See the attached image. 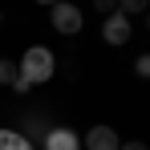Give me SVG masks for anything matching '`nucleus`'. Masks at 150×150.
<instances>
[{"instance_id":"nucleus-1","label":"nucleus","mask_w":150,"mask_h":150,"mask_svg":"<svg viewBox=\"0 0 150 150\" xmlns=\"http://www.w3.org/2000/svg\"><path fill=\"white\" fill-rule=\"evenodd\" d=\"M16 69H21V77H25L28 85H41V81H49V77H53L57 57H53V49H45V45H28Z\"/></svg>"},{"instance_id":"nucleus-2","label":"nucleus","mask_w":150,"mask_h":150,"mask_svg":"<svg viewBox=\"0 0 150 150\" xmlns=\"http://www.w3.org/2000/svg\"><path fill=\"white\" fill-rule=\"evenodd\" d=\"M49 21H53V28H57L61 37H77V33L85 28V12L77 8L73 0H57L49 8Z\"/></svg>"},{"instance_id":"nucleus-6","label":"nucleus","mask_w":150,"mask_h":150,"mask_svg":"<svg viewBox=\"0 0 150 150\" xmlns=\"http://www.w3.org/2000/svg\"><path fill=\"white\" fill-rule=\"evenodd\" d=\"M49 130H53V126L45 122V114H28L25 122H21V130H16V134H25L28 142H41V138H45Z\"/></svg>"},{"instance_id":"nucleus-13","label":"nucleus","mask_w":150,"mask_h":150,"mask_svg":"<svg viewBox=\"0 0 150 150\" xmlns=\"http://www.w3.org/2000/svg\"><path fill=\"white\" fill-rule=\"evenodd\" d=\"M37 4H45V8H53V4H57V0H37Z\"/></svg>"},{"instance_id":"nucleus-7","label":"nucleus","mask_w":150,"mask_h":150,"mask_svg":"<svg viewBox=\"0 0 150 150\" xmlns=\"http://www.w3.org/2000/svg\"><path fill=\"white\" fill-rule=\"evenodd\" d=\"M0 150H37V146L16 130H0Z\"/></svg>"},{"instance_id":"nucleus-14","label":"nucleus","mask_w":150,"mask_h":150,"mask_svg":"<svg viewBox=\"0 0 150 150\" xmlns=\"http://www.w3.org/2000/svg\"><path fill=\"white\" fill-rule=\"evenodd\" d=\"M146 28H150V8H146Z\"/></svg>"},{"instance_id":"nucleus-4","label":"nucleus","mask_w":150,"mask_h":150,"mask_svg":"<svg viewBox=\"0 0 150 150\" xmlns=\"http://www.w3.org/2000/svg\"><path fill=\"white\" fill-rule=\"evenodd\" d=\"M81 146H85V150H118V146H122V138H118L114 126H89L85 138H81Z\"/></svg>"},{"instance_id":"nucleus-3","label":"nucleus","mask_w":150,"mask_h":150,"mask_svg":"<svg viewBox=\"0 0 150 150\" xmlns=\"http://www.w3.org/2000/svg\"><path fill=\"white\" fill-rule=\"evenodd\" d=\"M130 37H134V25H130V16L114 12V16H105V21H101V41H105V45L122 49V45H130Z\"/></svg>"},{"instance_id":"nucleus-9","label":"nucleus","mask_w":150,"mask_h":150,"mask_svg":"<svg viewBox=\"0 0 150 150\" xmlns=\"http://www.w3.org/2000/svg\"><path fill=\"white\" fill-rule=\"evenodd\" d=\"M150 0H118V12L122 16H134V12H146Z\"/></svg>"},{"instance_id":"nucleus-5","label":"nucleus","mask_w":150,"mask_h":150,"mask_svg":"<svg viewBox=\"0 0 150 150\" xmlns=\"http://www.w3.org/2000/svg\"><path fill=\"white\" fill-rule=\"evenodd\" d=\"M41 142H45V150H81V138H77L69 126H53Z\"/></svg>"},{"instance_id":"nucleus-10","label":"nucleus","mask_w":150,"mask_h":150,"mask_svg":"<svg viewBox=\"0 0 150 150\" xmlns=\"http://www.w3.org/2000/svg\"><path fill=\"white\" fill-rule=\"evenodd\" d=\"M89 4L98 8L101 16H114V12H118V0H89Z\"/></svg>"},{"instance_id":"nucleus-11","label":"nucleus","mask_w":150,"mask_h":150,"mask_svg":"<svg viewBox=\"0 0 150 150\" xmlns=\"http://www.w3.org/2000/svg\"><path fill=\"white\" fill-rule=\"evenodd\" d=\"M8 89H16V93H21V98H25V93H33V85H28L25 77H16V81H12V85H8Z\"/></svg>"},{"instance_id":"nucleus-8","label":"nucleus","mask_w":150,"mask_h":150,"mask_svg":"<svg viewBox=\"0 0 150 150\" xmlns=\"http://www.w3.org/2000/svg\"><path fill=\"white\" fill-rule=\"evenodd\" d=\"M21 77V69H16V61H8V57H0V85H12Z\"/></svg>"},{"instance_id":"nucleus-12","label":"nucleus","mask_w":150,"mask_h":150,"mask_svg":"<svg viewBox=\"0 0 150 150\" xmlns=\"http://www.w3.org/2000/svg\"><path fill=\"white\" fill-rule=\"evenodd\" d=\"M118 150H150V146H146V142H122Z\"/></svg>"}]
</instances>
